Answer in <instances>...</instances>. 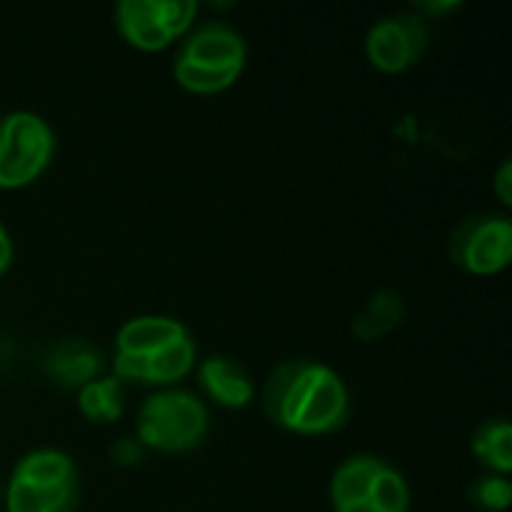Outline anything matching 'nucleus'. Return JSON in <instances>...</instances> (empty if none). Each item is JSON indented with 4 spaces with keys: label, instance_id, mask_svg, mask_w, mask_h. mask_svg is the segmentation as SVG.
Returning <instances> with one entry per match:
<instances>
[{
    "label": "nucleus",
    "instance_id": "nucleus-1",
    "mask_svg": "<svg viewBox=\"0 0 512 512\" xmlns=\"http://www.w3.org/2000/svg\"><path fill=\"white\" fill-rule=\"evenodd\" d=\"M261 408L273 426L294 435H330L351 417L345 381L315 360L279 363L264 381Z\"/></svg>",
    "mask_w": 512,
    "mask_h": 512
},
{
    "label": "nucleus",
    "instance_id": "nucleus-2",
    "mask_svg": "<svg viewBox=\"0 0 512 512\" xmlns=\"http://www.w3.org/2000/svg\"><path fill=\"white\" fill-rule=\"evenodd\" d=\"M246 66V42L243 36L222 24L207 21L192 30L174 60V81L198 96L228 90Z\"/></svg>",
    "mask_w": 512,
    "mask_h": 512
},
{
    "label": "nucleus",
    "instance_id": "nucleus-3",
    "mask_svg": "<svg viewBox=\"0 0 512 512\" xmlns=\"http://www.w3.org/2000/svg\"><path fill=\"white\" fill-rule=\"evenodd\" d=\"M210 417L204 402L186 390H159L144 399L135 417V438L144 450L186 453L207 435Z\"/></svg>",
    "mask_w": 512,
    "mask_h": 512
},
{
    "label": "nucleus",
    "instance_id": "nucleus-4",
    "mask_svg": "<svg viewBox=\"0 0 512 512\" xmlns=\"http://www.w3.org/2000/svg\"><path fill=\"white\" fill-rule=\"evenodd\" d=\"M54 159V132L33 111L0 114V189H21Z\"/></svg>",
    "mask_w": 512,
    "mask_h": 512
},
{
    "label": "nucleus",
    "instance_id": "nucleus-5",
    "mask_svg": "<svg viewBox=\"0 0 512 512\" xmlns=\"http://www.w3.org/2000/svg\"><path fill=\"white\" fill-rule=\"evenodd\" d=\"M120 36L138 51H162L183 36L198 15L195 0H120L117 9Z\"/></svg>",
    "mask_w": 512,
    "mask_h": 512
},
{
    "label": "nucleus",
    "instance_id": "nucleus-6",
    "mask_svg": "<svg viewBox=\"0 0 512 512\" xmlns=\"http://www.w3.org/2000/svg\"><path fill=\"white\" fill-rule=\"evenodd\" d=\"M450 258L474 276H495L512 258V222L507 216L477 213L456 225Z\"/></svg>",
    "mask_w": 512,
    "mask_h": 512
},
{
    "label": "nucleus",
    "instance_id": "nucleus-7",
    "mask_svg": "<svg viewBox=\"0 0 512 512\" xmlns=\"http://www.w3.org/2000/svg\"><path fill=\"white\" fill-rule=\"evenodd\" d=\"M429 48V27L417 12H393L372 24L366 57L378 72L399 75L411 69Z\"/></svg>",
    "mask_w": 512,
    "mask_h": 512
},
{
    "label": "nucleus",
    "instance_id": "nucleus-8",
    "mask_svg": "<svg viewBox=\"0 0 512 512\" xmlns=\"http://www.w3.org/2000/svg\"><path fill=\"white\" fill-rule=\"evenodd\" d=\"M195 339L186 333L183 339L171 342L168 348L150 354V357H135V354H114V378L117 381H132V384H156V387H171L183 381L195 369Z\"/></svg>",
    "mask_w": 512,
    "mask_h": 512
},
{
    "label": "nucleus",
    "instance_id": "nucleus-9",
    "mask_svg": "<svg viewBox=\"0 0 512 512\" xmlns=\"http://www.w3.org/2000/svg\"><path fill=\"white\" fill-rule=\"evenodd\" d=\"M42 366H45V375L66 390H81L90 381L102 378V357L84 339H63L51 345Z\"/></svg>",
    "mask_w": 512,
    "mask_h": 512
},
{
    "label": "nucleus",
    "instance_id": "nucleus-10",
    "mask_svg": "<svg viewBox=\"0 0 512 512\" xmlns=\"http://www.w3.org/2000/svg\"><path fill=\"white\" fill-rule=\"evenodd\" d=\"M198 384L216 405L231 408V411L246 408L255 393L249 369L231 357H207L198 366Z\"/></svg>",
    "mask_w": 512,
    "mask_h": 512
},
{
    "label": "nucleus",
    "instance_id": "nucleus-11",
    "mask_svg": "<svg viewBox=\"0 0 512 512\" xmlns=\"http://www.w3.org/2000/svg\"><path fill=\"white\" fill-rule=\"evenodd\" d=\"M189 330L165 315H141L126 321L117 330V351L114 354H135V357H150L162 348H168L171 342L183 339Z\"/></svg>",
    "mask_w": 512,
    "mask_h": 512
},
{
    "label": "nucleus",
    "instance_id": "nucleus-12",
    "mask_svg": "<svg viewBox=\"0 0 512 512\" xmlns=\"http://www.w3.org/2000/svg\"><path fill=\"white\" fill-rule=\"evenodd\" d=\"M6 512H75L78 510V480L60 486H27L9 480L3 492Z\"/></svg>",
    "mask_w": 512,
    "mask_h": 512
},
{
    "label": "nucleus",
    "instance_id": "nucleus-13",
    "mask_svg": "<svg viewBox=\"0 0 512 512\" xmlns=\"http://www.w3.org/2000/svg\"><path fill=\"white\" fill-rule=\"evenodd\" d=\"M384 468H387V462L381 456H354V459L342 462L333 474V483H330L333 507L366 501Z\"/></svg>",
    "mask_w": 512,
    "mask_h": 512
},
{
    "label": "nucleus",
    "instance_id": "nucleus-14",
    "mask_svg": "<svg viewBox=\"0 0 512 512\" xmlns=\"http://www.w3.org/2000/svg\"><path fill=\"white\" fill-rule=\"evenodd\" d=\"M78 411L96 426L117 423L123 417V381H117L114 375L90 381L78 390Z\"/></svg>",
    "mask_w": 512,
    "mask_h": 512
},
{
    "label": "nucleus",
    "instance_id": "nucleus-15",
    "mask_svg": "<svg viewBox=\"0 0 512 512\" xmlns=\"http://www.w3.org/2000/svg\"><path fill=\"white\" fill-rule=\"evenodd\" d=\"M12 480L27 486H60L75 480V465L60 450H33L15 465Z\"/></svg>",
    "mask_w": 512,
    "mask_h": 512
},
{
    "label": "nucleus",
    "instance_id": "nucleus-16",
    "mask_svg": "<svg viewBox=\"0 0 512 512\" xmlns=\"http://www.w3.org/2000/svg\"><path fill=\"white\" fill-rule=\"evenodd\" d=\"M474 456L477 462L498 474V477H507L512 471V426L507 420H489L477 429L474 441Z\"/></svg>",
    "mask_w": 512,
    "mask_h": 512
},
{
    "label": "nucleus",
    "instance_id": "nucleus-17",
    "mask_svg": "<svg viewBox=\"0 0 512 512\" xmlns=\"http://www.w3.org/2000/svg\"><path fill=\"white\" fill-rule=\"evenodd\" d=\"M405 318V303L396 291H378L366 309L354 318V333L363 342H375L381 336H387L390 330L399 327V321Z\"/></svg>",
    "mask_w": 512,
    "mask_h": 512
},
{
    "label": "nucleus",
    "instance_id": "nucleus-18",
    "mask_svg": "<svg viewBox=\"0 0 512 512\" xmlns=\"http://www.w3.org/2000/svg\"><path fill=\"white\" fill-rule=\"evenodd\" d=\"M369 501L381 512H408V501H411L408 483L390 462L381 471V477L375 480V486L369 492Z\"/></svg>",
    "mask_w": 512,
    "mask_h": 512
},
{
    "label": "nucleus",
    "instance_id": "nucleus-19",
    "mask_svg": "<svg viewBox=\"0 0 512 512\" xmlns=\"http://www.w3.org/2000/svg\"><path fill=\"white\" fill-rule=\"evenodd\" d=\"M471 501H474L480 510L504 512L512 501L510 480H507V477H498V474H489V477L477 480L474 489H471Z\"/></svg>",
    "mask_w": 512,
    "mask_h": 512
},
{
    "label": "nucleus",
    "instance_id": "nucleus-20",
    "mask_svg": "<svg viewBox=\"0 0 512 512\" xmlns=\"http://www.w3.org/2000/svg\"><path fill=\"white\" fill-rule=\"evenodd\" d=\"M144 447L138 444V438H120L117 444H114V450H111V459H114V465H120V468H135V465H141L144 462Z\"/></svg>",
    "mask_w": 512,
    "mask_h": 512
},
{
    "label": "nucleus",
    "instance_id": "nucleus-21",
    "mask_svg": "<svg viewBox=\"0 0 512 512\" xmlns=\"http://www.w3.org/2000/svg\"><path fill=\"white\" fill-rule=\"evenodd\" d=\"M495 192H498V198H501V204H504V207H512V162L510 159H504V162H501V168H498V174H495Z\"/></svg>",
    "mask_w": 512,
    "mask_h": 512
},
{
    "label": "nucleus",
    "instance_id": "nucleus-22",
    "mask_svg": "<svg viewBox=\"0 0 512 512\" xmlns=\"http://www.w3.org/2000/svg\"><path fill=\"white\" fill-rule=\"evenodd\" d=\"M12 258H15V246H12V237H9L6 225L0 222V276L12 267Z\"/></svg>",
    "mask_w": 512,
    "mask_h": 512
},
{
    "label": "nucleus",
    "instance_id": "nucleus-23",
    "mask_svg": "<svg viewBox=\"0 0 512 512\" xmlns=\"http://www.w3.org/2000/svg\"><path fill=\"white\" fill-rule=\"evenodd\" d=\"M336 512H381L369 498L366 501H357V504H345V507H336Z\"/></svg>",
    "mask_w": 512,
    "mask_h": 512
},
{
    "label": "nucleus",
    "instance_id": "nucleus-24",
    "mask_svg": "<svg viewBox=\"0 0 512 512\" xmlns=\"http://www.w3.org/2000/svg\"><path fill=\"white\" fill-rule=\"evenodd\" d=\"M0 498H3V489H0Z\"/></svg>",
    "mask_w": 512,
    "mask_h": 512
}]
</instances>
